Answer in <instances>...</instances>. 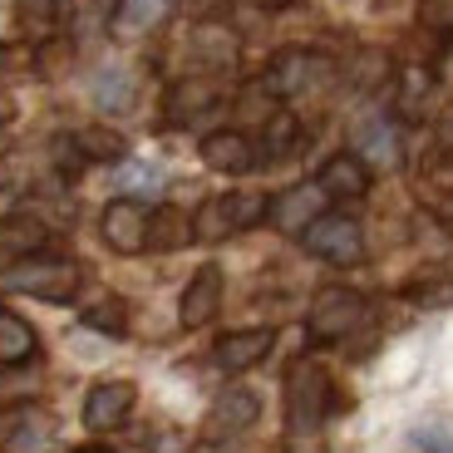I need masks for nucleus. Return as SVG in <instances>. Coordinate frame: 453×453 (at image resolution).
I'll list each match as a JSON object with an SVG mask.
<instances>
[{"instance_id": "obj_1", "label": "nucleus", "mask_w": 453, "mask_h": 453, "mask_svg": "<svg viewBox=\"0 0 453 453\" xmlns=\"http://www.w3.org/2000/svg\"><path fill=\"white\" fill-rule=\"evenodd\" d=\"M330 374L316 360H296L286 374V453H330L326 414H330Z\"/></svg>"}, {"instance_id": "obj_2", "label": "nucleus", "mask_w": 453, "mask_h": 453, "mask_svg": "<svg viewBox=\"0 0 453 453\" xmlns=\"http://www.w3.org/2000/svg\"><path fill=\"white\" fill-rule=\"evenodd\" d=\"M0 286L35 296V301H69L84 286V272H80V261H69V257H40L35 251V257H25L0 272Z\"/></svg>"}, {"instance_id": "obj_3", "label": "nucleus", "mask_w": 453, "mask_h": 453, "mask_svg": "<svg viewBox=\"0 0 453 453\" xmlns=\"http://www.w3.org/2000/svg\"><path fill=\"white\" fill-rule=\"evenodd\" d=\"M266 212H272L266 193H217L197 207L193 237L197 242H226V237H237V232H247V226L266 222Z\"/></svg>"}, {"instance_id": "obj_4", "label": "nucleus", "mask_w": 453, "mask_h": 453, "mask_svg": "<svg viewBox=\"0 0 453 453\" xmlns=\"http://www.w3.org/2000/svg\"><path fill=\"white\" fill-rule=\"evenodd\" d=\"M370 306H365V296H355L350 286H326V291L311 301V316H306V330L311 340H345L365 326Z\"/></svg>"}, {"instance_id": "obj_5", "label": "nucleus", "mask_w": 453, "mask_h": 453, "mask_svg": "<svg viewBox=\"0 0 453 453\" xmlns=\"http://www.w3.org/2000/svg\"><path fill=\"white\" fill-rule=\"evenodd\" d=\"M301 237H306L311 257L330 261V266H355V261L365 257V232H360V222L345 217V212H320Z\"/></svg>"}, {"instance_id": "obj_6", "label": "nucleus", "mask_w": 453, "mask_h": 453, "mask_svg": "<svg viewBox=\"0 0 453 453\" xmlns=\"http://www.w3.org/2000/svg\"><path fill=\"white\" fill-rule=\"evenodd\" d=\"M148 222H153V212H148L143 203H134V197H119V203L104 207L99 232H104V242H109L119 257H138V251L148 247Z\"/></svg>"}, {"instance_id": "obj_7", "label": "nucleus", "mask_w": 453, "mask_h": 453, "mask_svg": "<svg viewBox=\"0 0 453 453\" xmlns=\"http://www.w3.org/2000/svg\"><path fill=\"white\" fill-rule=\"evenodd\" d=\"M134 404H138V389L128 385V380H104V385H94L89 395H84V429L89 434L119 429V424L134 414Z\"/></svg>"}, {"instance_id": "obj_8", "label": "nucleus", "mask_w": 453, "mask_h": 453, "mask_svg": "<svg viewBox=\"0 0 453 453\" xmlns=\"http://www.w3.org/2000/svg\"><path fill=\"white\" fill-rule=\"evenodd\" d=\"M320 80H330V59L311 55V50H286L266 74V89L281 94V99H296V94H311Z\"/></svg>"}, {"instance_id": "obj_9", "label": "nucleus", "mask_w": 453, "mask_h": 453, "mask_svg": "<svg viewBox=\"0 0 453 453\" xmlns=\"http://www.w3.org/2000/svg\"><path fill=\"white\" fill-rule=\"evenodd\" d=\"M326 212V188L320 182H296V188H286L281 197L272 203V226L276 232H286V237H301L316 217Z\"/></svg>"}, {"instance_id": "obj_10", "label": "nucleus", "mask_w": 453, "mask_h": 453, "mask_svg": "<svg viewBox=\"0 0 453 453\" xmlns=\"http://www.w3.org/2000/svg\"><path fill=\"white\" fill-rule=\"evenodd\" d=\"M272 345H276V330H266V326L232 330V335H222L212 345V365H217V370H226V374H242V370H251V365L266 360Z\"/></svg>"}, {"instance_id": "obj_11", "label": "nucleus", "mask_w": 453, "mask_h": 453, "mask_svg": "<svg viewBox=\"0 0 453 453\" xmlns=\"http://www.w3.org/2000/svg\"><path fill=\"white\" fill-rule=\"evenodd\" d=\"M217 306H222V272L217 266H197L188 291H182V301H178V320L188 330H197L217 316Z\"/></svg>"}, {"instance_id": "obj_12", "label": "nucleus", "mask_w": 453, "mask_h": 453, "mask_svg": "<svg viewBox=\"0 0 453 453\" xmlns=\"http://www.w3.org/2000/svg\"><path fill=\"white\" fill-rule=\"evenodd\" d=\"M257 414H261V399L251 395V389L232 385V389H222V395L212 399V414H207V434H212V439L242 434V429H251V424H257Z\"/></svg>"}, {"instance_id": "obj_13", "label": "nucleus", "mask_w": 453, "mask_h": 453, "mask_svg": "<svg viewBox=\"0 0 453 453\" xmlns=\"http://www.w3.org/2000/svg\"><path fill=\"white\" fill-rule=\"evenodd\" d=\"M350 138H355V158H360L365 168H395L399 163V134H395L389 119H380V113L360 119Z\"/></svg>"}, {"instance_id": "obj_14", "label": "nucleus", "mask_w": 453, "mask_h": 453, "mask_svg": "<svg viewBox=\"0 0 453 453\" xmlns=\"http://www.w3.org/2000/svg\"><path fill=\"white\" fill-rule=\"evenodd\" d=\"M203 163L212 173H247L257 163V143L237 128H217V134L203 138Z\"/></svg>"}, {"instance_id": "obj_15", "label": "nucleus", "mask_w": 453, "mask_h": 453, "mask_svg": "<svg viewBox=\"0 0 453 453\" xmlns=\"http://www.w3.org/2000/svg\"><path fill=\"white\" fill-rule=\"evenodd\" d=\"M178 0H113V35L119 40H138V35L158 30L173 15Z\"/></svg>"}, {"instance_id": "obj_16", "label": "nucleus", "mask_w": 453, "mask_h": 453, "mask_svg": "<svg viewBox=\"0 0 453 453\" xmlns=\"http://www.w3.org/2000/svg\"><path fill=\"white\" fill-rule=\"evenodd\" d=\"M59 153H69V168L74 163H113L124 158V138L113 134V128H80V134H69L65 143H59Z\"/></svg>"}, {"instance_id": "obj_17", "label": "nucleus", "mask_w": 453, "mask_h": 453, "mask_svg": "<svg viewBox=\"0 0 453 453\" xmlns=\"http://www.w3.org/2000/svg\"><path fill=\"white\" fill-rule=\"evenodd\" d=\"M316 182L326 188V197H345V203H350V197H365V193H370V168H365L355 153H335V158L320 168Z\"/></svg>"}, {"instance_id": "obj_18", "label": "nucleus", "mask_w": 453, "mask_h": 453, "mask_svg": "<svg viewBox=\"0 0 453 453\" xmlns=\"http://www.w3.org/2000/svg\"><path fill=\"white\" fill-rule=\"evenodd\" d=\"M217 104H222V94H217L212 80H178L168 94V119L173 124H193L197 113L217 109Z\"/></svg>"}, {"instance_id": "obj_19", "label": "nucleus", "mask_w": 453, "mask_h": 453, "mask_svg": "<svg viewBox=\"0 0 453 453\" xmlns=\"http://www.w3.org/2000/svg\"><path fill=\"white\" fill-rule=\"evenodd\" d=\"M35 355H40V340H35L30 320L0 306V365H30Z\"/></svg>"}, {"instance_id": "obj_20", "label": "nucleus", "mask_w": 453, "mask_h": 453, "mask_svg": "<svg viewBox=\"0 0 453 453\" xmlns=\"http://www.w3.org/2000/svg\"><path fill=\"white\" fill-rule=\"evenodd\" d=\"M11 443L15 453H55V443H59V429H55V419L50 414H35V409H25L20 419H15V429H11Z\"/></svg>"}, {"instance_id": "obj_21", "label": "nucleus", "mask_w": 453, "mask_h": 453, "mask_svg": "<svg viewBox=\"0 0 453 453\" xmlns=\"http://www.w3.org/2000/svg\"><path fill=\"white\" fill-rule=\"evenodd\" d=\"M40 242H45V232L35 222H25V217H0V272L15 266V261H25V251H40Z\"/></svg>"}, {"instance_id": "obj_22", "label": "nucleus", "mask_w": 453, "mask_h": 453, "mask_svg": "<svg viewBox=\"0 0 453 453\" xmlns=\"http://www.w3.org/2000/svg\"><path fill=\"white\" fill-rule=\"evenodd\" d=\"M94 104H99L104 113H124L134 109V74L128 69H99L94 74Z\"/></svg>"}, {"instance_id": "obj_23", "label": "nucleus", "mask_w": 453, "mask_h": 453, "mask_svg": "<svg viewBox=\"0 0 453 453\" xmlns=\"http://www.w3.org/2000/svg\"><path fill=\"white\" fill-rule=\"evenodd\" d=\"M404 296L414 301V306H453V272H419L409 276Z\"/></svg>"}, {"instance_id": "obj_24", "label": "nucleus", "mask_w": 453, "mask_h": 453, "mask_svg": "<svg viewBox=\"0 0 453 453\" xmlns=\"http://www.w3.org/2000/svg\"><path fill=\"white\" fill-rule=\"evenodd\" d=\"M182 242H193V222H188L182 212H173V207L153 212V222H148V247H158V251H178Z\"/></svg>"}, {"instance_id": "obj_25", "label": "nucleus", "mask_w": 453, "mask_h": 453, "mask_svg": "<svg viewBox=\"0 0 453 453\" xmlns=\"http://www.w3.org/2000/svg\"><path fill=\"white\" fill-rule=\"evenodd\" d=\"M59 15H65V0H20V30L30 40H50L59 30Z\"/></svg>"}, {"instance_id": "obj_26", "label": "nucleus", "mask_w": 453, "mask_h": 453, "mask_svg": "<svg viewBox=\"0 0 453 453\" xmlns=\"http://www.w3.org/2000/svg\"><path fill=\"white\" fill-rule=\"evenodd\" d=\"M163 182H168V173L158 168V163H148V158H134L119 168V188L134 197H158L163 193Z\"/></svg>"}, {"instance_id": "obj_27", "label": "nucleus", "mask_w": 453, "mask_h": 453, "mask_svg": "<svg viewBox=\"0 0 453 453\" xmlns=\"http://www.w3.org/2000/svg\"><path fill=\"white\" fill-rule=\"evenodd\" d=\"M193 50L217 69H226L237 59V40H232V30H222V25H203V30L193 35Z\"/></svg>"}, {"instance_id": "obj_28", "label": "nucleus", "mask_w": 453, "mask_h": 453, "mask_svg": "<svg viewBox=\"0 0 453 453\" xmlns=\"http://www.w3.org/2000/svg\"><path fill=\"white\" fill-rule=\"evenodd\" d=\"M429 94H434V74L429 69H404V80H399V113L404 119H419L424 113V104H429Z\"/></svg>"}, {"instance_id": "obj_29", "label": "nucleus", "mask_w": 453, "mask_h": 453, "mask_svg": "<svg viewBox=\"0 0 453 453\" xmlns=\"http://www.w3.org/2000/svg\"><path fill=\"white\" fill-rule=\"evenodd\" d=\"M296 143H301V124H296L291 113H272V119H266V153H272V158H286Z\"/></svg>"}, {"instance_id": "obj_30", "label": "nucleus", "mask_w": 453, "mask_h": 453, "mask_svg": "<svg viewBox=\"0 0 453 453\" xmlns=\"http://www.w3.org/2000/svg\"><path fill=\"white\" fill-rule=\"evenodd\" d=\"M128 311H124V301H99V306H89L84 311V326H94V330H104V335H124V326H128Z\"/></svg>"}, {"instance_id": "obj_31", "label": "nucleus", "mask_w": 453, "mask_h": 453, "mask_svg": "<svg viewBox=\"0 0 453 453\" xmlns=\"http://www.w3.org/2000/svg\"><path fill=\"white\" fill-rule=\"evenodd\" d=\"M419 25L434 35H453V0H419Z\"/></svg>"}, {"instance_id": "obj_32", "label": "nucleus", "mask_w": 453, "mask_h": 453, "mask_svg": "<svg viewBox=\"0 0 453 453\" xmlns=\"http://www.w3.org/2000/svg\"><path fill=\"white\" fill-rule=\"evenodd\" d=\"M409 443H414L419 453H453V439H449V434H434V429H414V434H409Z\"/></svg>"}, {"instance_id": "obj_33", "label": "nucleus", "mask_w": 453, "mask_h": 453, "mask_svg": "<svg viewBox=\"0 0 453 453\" xmlns=\"http://www.w3.org/2000/svg\"><path fill=\"white\" fill-rule=\"evenodd\" d=\"M439 153H443V158L453 163V113H449V119H443V128H439Z\"/></svg>"}, {"instance_id": "obj_34", "label": "nucleus", "mask_w": 453, "mask_h": 453, "mask_svg": "<svg viewBox=\"0 0 453 453\" xmlns=\"http://www.w3.org/2000/svg\"><path fill=\"white\" fill-rule=\"evenodd\" d=\"M5 148H11V128L0 124V153H5Z\"/></svg>"}, {"instance_id": "obj_35", "label": "nucleus", "mask_w": 453, "mask_h": 453, "mask_svg": "<svg viewBox=\"0 0 453 453\" xmlns=\"http://www.w3.org/2000/svg\"><path fill=\"white\" fill-rule=\"evenodd\" d=\"M84 453H109V449H84Z\"/></svg>"}, {"instance_id": "obj_36", "label": "nucleus", "mask_w": 453, "mask_h": 453, "mask_svg": "<svg viewBox=\"0 0 453 453\" xmlns=\"http://www.w3.org/2000/svg\"><path fill=\"white\" fill-rule=\"evenodd\" d=\"M197 453H212V449H197Z\"/></svg>"}]
</instances>
